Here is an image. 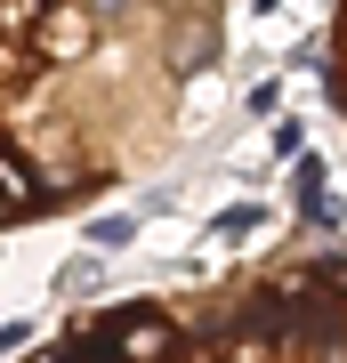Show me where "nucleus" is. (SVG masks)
I'll return each mask as SVG.
<instances>
[{
    "label": "nucleus",
    "mask_w": 347,
    "mask_h": 363,
    "mask_svg": "<svg viewBox=\"0 0 347 363\" xmlns=\"http://www.w3.org/2000/svg\"><path fill=\"white\" fill-rule=\"evenodd\" d=\"M33 363H347V242H291L219 283L89 307Z\"/></svg>",
    "instance_id": "2"
},
{
    "label": "nucleus",
    "mask_w": 347,
    "mask_h": 363,
    "mask_svg": "<svg viewBox=\"0 0 347 363\" xmlns=\"http://www.w3.org/2000/svg\"><path fill=\"white\" fill-rule=\"evenodd\" d=\"M9 226L114 194L170 154L186 89L219 65L210 9H9Z\"/></svg>",
    "instance_id": "1"
},
{
    "label": "nucleus",
    "mask_w": 347,
    "mask_h": 363,
    "mask_svg": "<svg viewBox=\"0 0 347 363\" xmlns=\"http://www.w3.org/2000/svg\"><path fill=\"white\" fill-rule=\"evenodd\" d=\"M323 89H331V105H339V121H347V9L323 25Z\"/></svg>",
    "instance_id": "3"
}]
</instances>
